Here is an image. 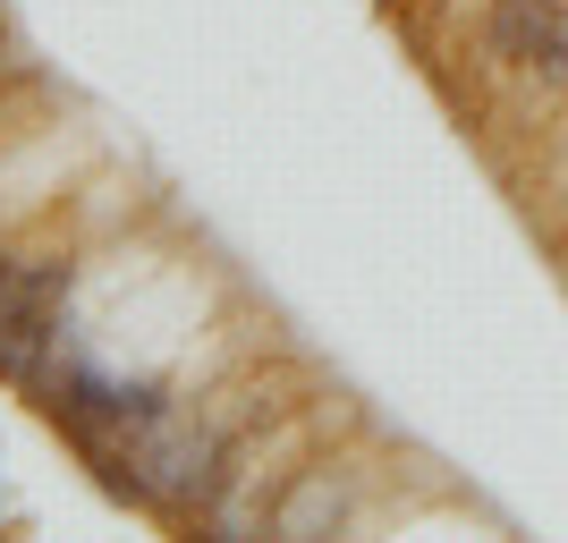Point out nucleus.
Instances as JSON below:
<instances>
[{
	"instance_id": "f257e3e1",
	"label": "nucleus",
	"mask_w": 568,
	"mask_h": 543,
	"mask_svg": "<svg viewBox=\"0 0 568 543\" xmlns=\"http://www.w3.org/2000/svg\"><path fill=\"white\" fill-rule=\"evenodd\" d=\"M484 43H493L509 69H535V77H551V86H568V0H493Z\"/></svg>"
},
{
	"instance_id": "f03ea898",
	"label": "nucleus",
	"mask_w": 568,
	"mask_h": 543,
	"mask_svg": "<svg viewBox=\"0 0 568 543\" xmlns=\"http://www.w3.org/2000/svg\"><path fill=\"white\" fill-rule=\"evenodd\" d=\"M339 519H348V493H339L332 475H306V484L281 501L272 526H281V535H323V526H339Z\"/></svg>"
}]
</instances>
